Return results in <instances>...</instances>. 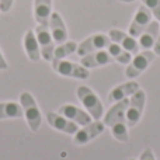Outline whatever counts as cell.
<instances>
[{"mask_svg":"<svg viewBox=\"0 0 160 160\" xmlns=\"http://www.w3.org/2000/svg\"><path fill=\"white\" fill-rule=\"evenodd\" d=\"M128 104H129V98L112 104L104 115V121H102L105 127L110 128V132L114 136V139L119 142H128L129 139L127 118H125V111H127Z\"/></svg>","mask_w":160,"mask_h":160,"instance_id":"6da1fadb","label":"cell"},{"mask_svg":"<svg viewBox=\"0 0 160 160\" xmlns=\"http://www.w3.org/2000/svg\"><path fill=\"white\" fill-rule=\"evenodd\" d=\"M76 96L83 104V107L86 108V111L91 115V118L94 121H100L102 112H104V107H102V102L100 101L98 96L87 86H79L76 88Z\"/></svg>","mask_w":160,"mask_h":160,"instance_id":"7a4b0ae2","label":"cell"},{"mask_svg":"<svg viewBox=\"0 0 160 160\" xmlns=\"http://www.w3.org/2000/svg\"><path fill=\"white\" fill-rule=\"evenodd\" d=\"M20 104L22 107V112L25 115V119H27V124L30 127V129L32 132H37L39 129V127H41L42 115L35 98L31 96V93L22 91L20 94Z\"/></svg>","mask_w":160,"mask_h":160,"instance_id":"3957f363","label":"cell"},{"mask_svg":"<svg viewBox=\"0 0 160 160\" xmlns=\"http://www.w3.org/2000/svg\"><path fill=\"white\" fill-rule=\"evenodd\" d=\"M155 56H156V53L152 49L142 51V52L136 53L132 58V61L128 63L127 69H125V78L132 80V79H136L138 76H141L150 66Z\"/></svg>","mask_w":160,"mask_h":160,"instance_id":"277c9868","label":"cell"},{"mask_svg":"<svg viewBox=\"0 0 160 160\" xmlns=\"http://www.w3.org/2000/svg\"><path fill=\"white\" fill-rule=\"evenodd\" d=\"M52 68L58 75L65 76V78L80 80H86L90 78V70L83 66L82 63H75V62L70 61L59 59V61H52Z\"/></svg>","mask_w":160,"mask_h":160,"instance_id":"5b68a950","label":"cell"},{"mask_svg":"<svg viewBox=\"0 0 160 160\" xmlns=\"http://www.w3.org/2000/svg\"><path fill=\"white\" fill-rule=\"evenodd\" d=\"M145 101H146V94L141 88L131 96L129 104H128L127 111H125V118H127L128 128L135 127L141 121L142 112H143V108H145Z\"/></svg>","mask_w":160,"mask_h":160,"instance_id":"8992f818","label":"cell"},{"mask_svg":"<svg viewBox=\"0 0 160 160\" xmlns=\"http://www.w3.org/2000/svg\"><path fill=\"white\" fill-rule=\"evenodd\" d=\"M35 37L38 39L39 49H41V58L48 62H52L53 51H55V41L49 31L48 24H38L35 28Z\"/></svg>","mask_w":160,"mask_h":160,"instance_id":"52a82bcc","label":"cell"},{"mask_svg":"<svg viewBox=\"0 0 160 160\" xmlns=\"http://www.w3.org/2000/svg\"><path fill=\"white\" fill-rule=\"evenodd\" d=\"M110 44H111V39H110L108 35L101 34V32L93 34V35L87 37L84 41H82L78 45V51H76V53L82 58V56L88 55V53H91V52H96V51L105 49Z\"/></svg>","mask_w":160,"mask_h":160,"instance_id":"ba28073f","label":"cell"},{"mask_svg":"<svg viewBox=\"0 0 160 160\" xmlns=\"http://www.w3.org/2000/svg\"><path fill=\"white\" fill-rule=\"evenodd\" d=\"M152 17L153 16L149 11V8L146 6L141 4L136 10V13L133 14V18L129 24V28H128V34H131L135 38H139L141 34L148 28V25L152 22Z\"/></svg>","mask_w":160,"mask_h":160,"instance_id":"9c48e42d","label":"cell"},{"mask_svg":"<svg viewBox=\"0 0 160 160\" xmlns=\"http://www.w3.org/2000/svg\"><path fill=\"white\" fill-rule=\"evenodd\" d=\"M104 129H105L104 122L91 121L90 124H87V125H84L83 128H80L78 132L73 135L75 136V138H73V142H75V145H78V146L86 145V143H88L90 141L96 139L100 133L104 132Z\"/></svg>","mask_w":160,"mask_h":160,"instance_id":"30bf717a","label":"cell"},{"mask_svg":"<svg viewBox=\"0 0 160 160\" xmlns=\"http://www.w3.org/2000/svg\"><path fill=\"white\" fill-rule=\"evenodd\" d=\"M108 37H110V39L112 42L118 44L119 47H122L125 51L131 52L132 55H136V53H139V51H141L138 39L128 32H124V31H121V30L112 28V30H110V32H108Z\"/></svg>","mask_w":160,"mask_h":160,"instance_id":"8fae6325","label":"cell"},{"mask_svg":"<svg viewBox=\"0 0 160 160\" xmlns=\"http://www.w3.org/2000/svg\"><path fill=\"white\" fill-rule=\"evenodd\" d=\"M58 112L61 114V115L66 117V118L70 119L72 122H75V124L80 125V127H84V125L90 124V122L93 121L91 115L87 112V111L82 110V108L76 107V105H73V104L61 105V107L58 108Z\"/></svg>","mask_w":160,"mask_h":160,"instance_id":"7c38bea8","label":"cell"},{"mask_svg":"<svg viewBox=\"0 0 160 160\" xmlns=\"http://www.w3.org/2000/svg\"><path fill=\"white\" fill-rule=\"evenodd\" d=\"M48 25H49L51 35H52L55 44L59 45V44H63L65 41H68L69 32H68L66 24H65L61 13L52 11V14H51V17H49V21H48Z\"/></svg>","mask_w":160,"mask_h":160,"instance_id":"4fadbf2b","label":"cell"},{"mask_svg":"<svg viewBox=\"0 0 160 160\" xmlns=\"http://www.w3.org/2000/svg\"><path fill=\"white\" fill-rule=\"evenodd\" d=\"M47 119L49 125L53 129L59 131V132L68 133V135H75L79 131V125L68 119L66 117L61 115L59 112H53V111H48L47 112Z\"/></svg>","mask_w":160,"mask_h":160,"instance_id":"5bb4252c","label":"cell"},{"mask_svg":"<svg viewBox=\"0 0 160 160\" xmlns=\"http://www.w3.org/2000/svg\"><path fill=\"white\" fill-rule=\"evenodd\" d=\"M115 62L112 59V56L108 53V51L101 49V51H96V52H91L88 55L82 56L80 59V63L84 68H87L88 70L93 69V68H100V66H105V65H110Z\"/></svg>","mask_w":160,"mask_h":160,"instance_id":"9a60e30c","label":"cell"},{"mask_svg":"<svg viewBox=\"0 0 160 160\" xmlns=\"http://www.w3.org/2000/svg\"><path fill=\"white\" fill-rule=\"evenodd\" d=\"M138 90H139L138 82H132V80H131V82H125V83H122V84L117 86L115 88H112V90L110 91L107 101L110 102V104H115V102L122 101V100L131 97Z\"/></svg>","mask_w":160,"mask_h":160,"instance_id":"2e32d148","label":"cell"},{"mask_svg":"<svg viewBox=\"0 0 160 160\" xmlns=\"http://www.w3.org/2000/svg\"><path fill=\"white\" fill-rule=\"evenodd\" d=\"M159 31H160V22L158 20H152V22L148 25V28L138 38L141 49L148 51V49H152V48L155 47L156 41H158V37H159Z\"/></svg>","mask_w":160,"mask_h":160,"instance_id":"e0dca14e","label":"cell"},{"mask_svg":"<svg viewBox=\"0 0 160 160\" xmlns=\"http://www.w3.org/2000/svg\"><path fill=\"white\" fill-rule=\"evenodd\" d=\"M24 49L28 59L32 62H37L41 59V49H39L38 39L35 37V32L32 30H28L24 35Z\"/></svg>","mask_w":160,"mask_h":160,"instance_id":"ac0fdd59","label":"cell"},{"mask_svg":"<svg viewBox=\"0 0 160 160\" xmlns=\"http://www.w3.org/2000/svg\"><path fill=\"white\" fill-rule=\"evenodd\" d=\"M52 14V0H34V18L38 24H48Z\"/></svg>","mask_w":160,"mask_h":160,"instance_id":"d6986e66","label":"cell"},{"mask_svg":"<svg viewBox=\"0 0 160 160\" xmlns=\"http://www.w3.org/2000/svg\"><path fill=\"white\" fill-rule=\"evenodd\" d=\"M22 115H24V112H22V107L20 102H14V101L0 102V119L21 118Z\"/></svg>","mask_w":160,"mask_h":160,"instance_id":"ffe728a7","label":"cell"},{"mask_svg":"<svg viewBox=\"0 0 160 160\" xmlns=\"http://www.w3.org/2000/svg\"><path fill=\"white\" fill-rule=\"evenodd\" d=\"M107 51H108V53L112 56L114 61L121 65H128L132 61V53L125 51L122 47H119L118 44H115V42H112V41H111V44L107 47Z\"/></svg>","mask_w":160,"mask_h":160,"instance_id":"44dd1931","label":"cell"},{"mask_svg":"<svg viewBox=\"0 0 160 160\" xmlns=\"http://www.w3.org/2000/svg\"><path fill=\"white\" fill-rule=\"evenodd\" d=\"M78 42L75 41H65L63 44H59L58 47H55L53 51V59L52 61H59V59H65L69 55L75 53L78 51Z\"/></svg>","mask_w":160,"mask_h":160,"instance_id":"7402d4cb","label":"cell"},{"mask_svg":"<svg viewBox=\"0 0 160 160\" xmlns=\"http://www.w3.org/2000/svg\"><path fill=\"white\" fill-rule=\"evenodd\" d=\"M142 4L146 6L155 20L160 22V0H142Z\"/></svg>","mask_w":160,"mask_h":160,"instance_id":"603a6c76","label":"cell"},{"mask_svg":"<svg viewBox=\"0 0 160 160\" xmlns=\"http://www.w3.org/2000/svg\"><path fill=\"white\" fill-rule=\"evenodd\" d=\"M139 160H156L152 148H145L143 152H142L141 156H139Z\"/></svg>","mask_w":160,"mask_h":160,"instance_id":"cb8c5ba5","label":"cell"},{"mask_svg":"<svg viewBox=\"0 0 160 160\" xmlns=\"http://www.w3.org/2000/svg\"><path fill=\"white\" fill-rule=\"evenodd\" d=\"M14 0H0V11L2 13H8L13 7Z\"/></svg>","mask_w":160,"mask_h":160,"instance_id":"d4e9b609","label":"cell"},{"mask_svg":"<svg viewBox=\"0 0 160 160\" xmlns=\"http://www.w3.org/2000/svg\"><path fill=\"white\" fill-rule=\"evenodd\" d=\"M7 68H8V63L6 62L4 55H3L2 51H0V70H7Z\"/></svg>","mask_w":160,"mask_h":160,"instance_id":"484cf974","label":"cell"},{"mask_svg":"<svg viewBox=\"0 0 160 160\" xmlns=\"http://www.w3.org/2000/svg\"><path fill=\"white\" fill-rule=\"evenodd\" d=\"M153 52L156 55H160V31H159V37H158V41H156L155 47H153Z\"/></svg>","mask_w":160,"mask_h":160,"instance_id":"4316f807","label":"cell"},{"mask_svg":"<svg viewBox=\"0 0 160 160\" xmlns=\"http://www.w3.org/2000/svg\"><path fill=\"white\" fill-rule=\"evenodd\" d=\"M119 2L121 3H133L135 0H119Z\"/></svg>","mask_w":160,"mask_h":160,"instance_id":"83f0119b","label":"cell"},{"mask_svg":"<svg viewBox=\"0 0 160 160\" xmlns=\"http://www.w3.org/2000/svg\"><path fill=\"white\" fill-rule=\"evenodd\" d=\"M129 160H135V159H129Z\"/></svg>","mask_w":160,"mask_h":160,"instance_id":"f1b7e54d","label":"cell"}]
</instances>
